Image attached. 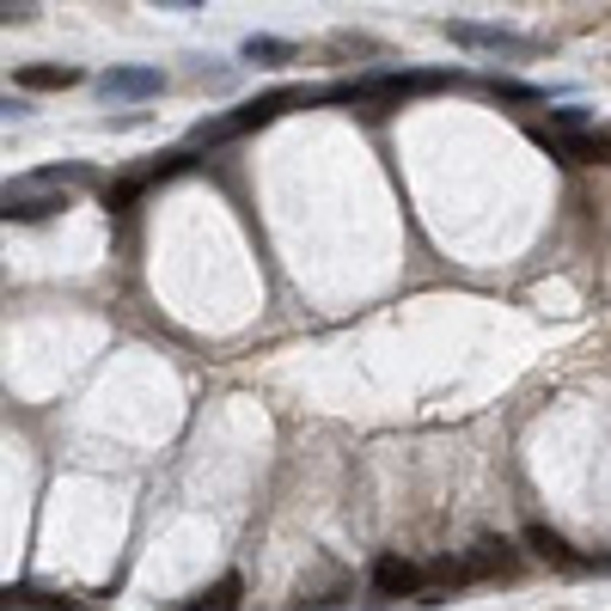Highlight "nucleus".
<instances>
[{"instance_id": "1", "label": "nucleus", "mask_w": 611, "mask_h": 611, "mask_svg": "<svg viewBox=\"0 0 611 611\" xmlns=\"http://www.w3.org/2000/svg\"><path fill=\"white\" fill-rule=\"evenodd\" d=\"M306 105V92H263V98H251V105H239L232 117H214V122H196V141H232V135H251V129H263V122H275L281 110Z\"/></svg>"}, {"instance_id": "2", "label": "nucleus", "mask_w": 611, "mask_h": 611, "mask_svg": "<svg viewBox=\"0 0 611 611\" xmlns=\"http://www.w3.org/2000/svg\"><path fill=\"white\" fill-rule=\"evenodd\" d=\"M68 208V190H56V183L44 178H19L7 183V196H0V220H49V214Z\"/></svg>"}, {"instance_id": "3", "label": "nucleus", "mask_w": 611, "mask_h": 611, "mask_svg": "<svg viewBox=\"0 0 611 611\" xmlns=\"http://www.w3.org/2000/svg\"><path fill=\"white\" fill-rule=\"evenodd\" d=\"M538 147H550L568 166H599L606 159V129H575V135H550V129H532Z\"/></svg>"}, {"instance_id": "4", "label": "nucleus", "mask_w": 611, "mask_h": 611, "mask_svg": "<svg viewBox=\"0 0 611 611\" xmlns=\"http://www.w3.org/2000/svg\"><path fill=\"white\" fill-rule=\"evenodd\" d=\"M514 568H519V550L507 544V538H477L471 556H465V575H471V580H495V575L507 580Z\"/></svg>"}, {"instance_id": "5", "label": "nucleus", "mask_w": 611, "mask_h": 611, "mask_svg": "<svg viewBox=\"0 0 611 611\" xmlns=\"http://www.w3.org/2000/svg\"><path fill=\"white\" fill-rule=\"evenodd\" d=\"M446 37L465 49H514V56H526L532 49V37H519V31H502V25H465V19H446Z\"/></svg>"}, {"instance_id": "6", "label": "nucleus", "mask_w": 611, "mask_h": 611, "mask_svg": "<svg viewBox=\"0 0 611 611\" xmlns=\"http://www.w3.org/2000/svg\"><path fill=\"white\" fill-rule=\"evenodd\" d=\"M98 92H105V105L110 98H153V92H166V74L159 68H110Z\"/></svg>"}, {"instance_id": "7", "label": "nucleus", "mask_w": 611, "mask_h": 611, "mask_svg": "<svg viewBox=\"0 0 611 611\" xmlns=\"http://www.w3.org/2000/svg\"><path fill=\"white\" fill-rule=\"evenodd\" d=\"M373 587H380L385 599H410V594H422V568L404 563V556H380V563H373Z\"/></svg>"}, {"instance_id": "8", "label": "nucleus", "mask_w": 611, "mask_h": 611, "mask_svg": "<svg viewBox=\"0 0 611 611\" xmlns=\"http://www.w3.org/2000/svg\"><path fill=\"white\" fill-rule=\"evenodd\" d=\"M19 86L25 92H68V86H80V68H68V61H25V68H19Z\"/></svg>"}, {"instance_id": "9", "label": "nucleus", "mask_w": 611, "mask_h": 611, "mask_svg": "<svg viewBox=\"0 0 611 611\" xmlns=\"http://www.w3.org/2000/svg\"><path fill=\"white\" fill-rule=\"evenodd\" d=\"M526 550H538V556H544V563H556V568H587V556H575V550H568V538L550 532V526H526Z\"/></svg>"}, {"instance_id": "10", "label": "nucleus", "mask_w": 611, "mask_h": 611, "mask_svg": "<svg viewBox=\"0 0 611 611\" xmlns=\"http://www.w3.org/2000/svg\"><path fill=\"white\" fill-rule=\"evenodd\" d=\"M239 599H244V580L239 575H220L214 587H202V594L183 599V611H239Z\"/></svg>"}, {"instance_id": "11", "label": "nucleus", "mask_w": 611, "mask_h": 611, "mask_svg": "<svg viewBox=\"0 0 611 611\" xmlns=\"http://www.w3.org/2000/svg\"><path fill=\"white\" fill-rule=\"evenodd\" d=\"M300 49L288 44V37H244V61H263V68H281V61H293Z\"/></svg>"}, {"instance_id": "12", "label": "nucleus", "mask_w": 611, "mask_h": 611, "mask_svg": "<svg viewBox=\"0 0 611 611\" xmlns=\"http://www.w3.org/2000/svg\"><path fill=\"white\" fill-rule=\"evenodd\" d=\"M422 580H434V594H441V587H465V580H471V575H465V563H453V556H441V563H428V575ZM446 599V594H441Z\"/></svg>"}, {"instance_id": "13", "label": "nucleus", "mask_w": 611, "mask_h": 611, "mask_svg": "<svg viewBox=\"0 0 611 611\" xmlns=\"http://www.w3.org/2000/svg\"><path fill=\"white\" fill-rule=\"evenodd\" d=\"M489 92H495V98H507V105H532V98H544V92L526 86V80H489Z\"/></svg>"}, {"instance_id": "14", "label": "nucleus", "mask_w": 611, "mask_h": 611, "mask_svg": "<svg viewBox=\"0 0 611 611\" xmlns=\"http://www.w3.org/2000/svg\"><path fill=\"white\" fill-rule=\"evenodd\" d=\"M141 183L147 178H122V183H105V208H129L141 196Z\"/></svg>"}, {"instance_id": "15", "label": "nucleus", "mask_w": 611, "mask_h": 611, "mask_svg": "<svg viewBox=\"0 0 611 611\" xmlns=\"http://www.w3.org/2000/svg\"><path fill=\"white\" fill-rule=\"evenodd\" d=\"M37 19V0H0V25H31Z\"/></svg>"}, {"instance_id": "16", "label": "nucleus", "mask_w": 611, "mask_h": 611, "mask_svg": "<svg viewBox=\"0 0 611 611\" xmlns=\"http://www.w3.org/2000/svg\"><path fill=\"white\" fill-rule=\"evenodd\" d=\"M550 122H556L563 135H575V129H587V110H580V105H568V110H550Z\"/></svg>"}, {"instance_id": "17", "label": "nucleus", "mask_w": 611, "mask_h": 611, "mask_svg": "<svg viewBox=\"0 0 611 611\" xmlns=\"http://www.w3.org/2000/svg\"><path fill=\"white\" fill-rule=\"evenodd\" d=\"M25 110H31L25 98H0V122H7V117H25Z\"/></svg>"}, {"instance_id": "18", "label": "nucleus", "mask_w": 611, "mask_h": 611, "mask_svg": "<svg viewBox=\"0 0 611 611\" xmlns=\"http://www.w3.org/2000/svg\"><path fill=\"white\" fill-rule=\"evenodd\" d=\"M153 7H171V13H196L202 0H153Z\"/></svg>"}]
</instances>
